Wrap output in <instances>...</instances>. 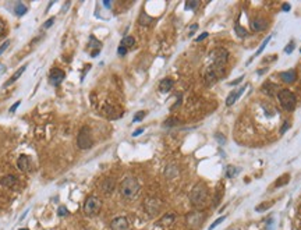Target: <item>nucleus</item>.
<instances>
[{"label":"nucleus","mask_w":301,"mask_h":230,"mask_svg":"<svg viewBox=\"0 0 301 230\" xmlns=\"http://www.w3.org/2000/svg\"><path fill=\"white\" fill-rule=\"evenodd\" d=\"M120 195L125 199H132L134 197H137L138 191H140V184L135 177H125L124 180L120 183Z\"/></svg>","instance_id":"1"},{"label":"nucleus","mask_w":301,"mask_h":230,"mask_svg":"<svg viewBox=\"0 0 301 230\" xmlns=\"http://www.w3.org/2000/svg\"><path fill=\"white\" fill-rule=\"evenodd\" d=\"M206 198H208V188H206L205 184L202 183H198L195 187L192 188L190 194V201L192 205L195 206H201L205 204Z\"/></svg>","instance_id":"2"},{"label":"nucleus","mask_w":301,"mask_h":230,"mask_svg":"<svg viewBox=\"0 0 301 230\" xmlns=\"http://www.w3.org/2000/svg\"><path fill=\"white\" fill-rule=\"evenodd\" d=\"M277 98H279V102H280V105H281L283 109H286L287 112L294 110L297 99H296V95H294L291 91H289V89L279 91V92H277Z\"/></svg>","instance_id":"3"},{"label":"nucleus","mask_w":301,"mask_h":230,"mask_svg":"<svg viewBox=\"0 0 301 230\" xmlns=\"http://www.w3.org/2000/svg\"><path fill=\"white\" fill-rule=\"evenodd\" d=\"M93 141H92V134H91L89 127L84 126L81 127V130L78 131V135H77V145H78L80 149H89L92 147Z\"/></svg>","instance_id":"4"},{"label":"nucleus","mask_w":301,"mask_h":230,"mask_svg":"<svg viewBox=\"0 0 301 230\" xmlns=\"http://www.w3.org/2000/svg\"><path fill=\"white\" fill-rule=\"evenodd\" d=\"M100 208H102V201H100L98 197L91 195L85 199V204H84V213L86 216H95L99 213Z\"/></svg>","instance_id":"5"},{"label":"nucleus","mask_w":301,"mask_h":230,"mask_svg":"<svg viewBox=\"0 0 301 230\" xmlns=\"http://www.w3.org/2000/svg\"><path fill=\"white\" fill-rule=\"evenodd\" d=\"M187 225H188V227L191 229H197L201 226V223H202L203 220V215L202 212H198V210H194V212H190L188 215H187Z\"/></svg>","instance_id":"6"},{"label":"nucleus","mask_w":301,"mask_h":230,"mask_svg":"<svg viewBox=\"0 0 301 230\" xmlns=\"http://www.w3.org/2000/svg\"><path fill=\"white\" fill-rule=\"evenodd\" d=\"M128 220L124 216H117L110 222V229L112 230H128Z\"/></svg>","instance_id":"7"},{"label":"nucleus","mask_w":301,"mask_h":230,"mask_svg":"<svg viewBox=\"0 0 301 230\" xmlns=\"http://www.w3.org/2000/svg\"><path fill=\"white\" fill-rule=\"evenodd\" d=\"M145 209H147V212L149 213V215H153V213H156L158 210L160 209V201L156 198L145 199Z\"/></svg>","instance_id":"8"},{"label":"nucleus","mask_w":301,"mask_h":230,"mask_svg":"<svg viewBox=\"0 0 301 230\" xmlns=\"http://www.w3.org/2000/svg\"><path fill=\"white\" fill-rule=\"evenodd\" d=\"M64 73L61 70L59 69H53L50 71V76H49V78H50V84L52 85H54V87H57V85H60L61 82H63V80H64Z\"/></svg>","instance_id":"9"},{"label":"nucleus","mask_w":301,"mask_h":230,"mask_svg":"<svg viewBox=\"0 0 301 230\" xmlns=\"http://www.w3.org/2000/svg\"><path fill=\"white\" fill-rule=\"evenodd\" d=\"M266 28H268V21L265 20V18L258 17V18H254V20L251 21V30L254 32L265 31Z\"/></svg>","instance_id":"10"},{"label":"nucleus","mask_w":301,"mask_h":230,"mask_svg":"<svg viewBox=\"0 0 301 230\" xmlns=\"http://www.w3.org/2000/svg\"><path fill=\"white\" fill-rule=\"evenodd\" d=\"M280 78H281L283 82H286V84H293L294 81L297 80V73H296V70L283 71V73H280Z\"/></svg>","instance_id":"11"},{"label":"nucleus","mask_w":301,"mask_h":230,"mask_svg":"<svg viewBox=\"0 0 301 230\" xmlns=\"http://www.w3.org/2000/svg\"><path fill=\"white\" fill-rule=\"evenodd\" d=\"M0 183H2V186L4 187H8V188H14L15 186L18 184V179L15 176H4L0 179Z\"/></svg>","instance_id":"12"},{"label":"nucleus","mask_w":301,"mask_h":230,"mask_svg":"<svg viewBox=\"0 0 301 230\" xmlns=\"http://www.w3.org/2000/svg\"><path fill=\"white\" fill-rule=\"evenodd\" d=\"M114 186H116V183H114V180L112 179V177H108V179H105L102 181V186H100V188H102V191L105 194H110L113 190H114Z\"/></svg>","instance_id":"13"},{"label":"nucleus","mask_w":301,"mask_h":230,"mask_svg":"<svg viewBox=\"0 0 301 230\" xmlns=\"http://www.w3.org/2000/svg\"><path fill=\"white\" fill-rule=\"evenodd\" d=\"M17 166H18V169H20L21 171L30 170V166H31L30 158H28L27 155H21V156L18 158V160H17Z\"/></svg>","instance_id":"14"},{"label":"nucleus","mask_w":301,"mask_h":230,"mask_svg":"<svg viewBox=\"0 0 301 230\" xmlns=\"http://www.w3.org/2000/svg\"><path fill=\"white\" fill-rule=\"evenodd\" d=\"M245 88H247V87H241L240 89H237V92H236V91H234V92H231L230 95L227 96V99H226V105H227V106H231L233 103H234L236 100H237V99L241 96V93L244 92Z\"/></svg>","instance_id":"15"},{"label":"nucleus","mask_w":301,"mask_h":230,"mask_svg":"<svg viewBox=\"0 0 301 230\" xmlns=\"http://www.w3.org/2000/svg\"><path fill=\"white\" fill-rule=\"evenodd\" d=\"M173 85H174V81L171 78H163L159 82V89L160 92H169L173 88Z\"/></svg>","instance_id":"16"},{"label":"nucleus","mask_w":301,"mask_h":230,"mask_svg":"<svg viewBox=\"0 0 301 230\" xmlns=\"http://www.w3.org/2000/svg\"><path fill=\"white\" fill-rule=\"evenodd\" d=\"M25 70H27V64H25V66H22V67H20V69H18L17 71H15V73L11 76V78L8 80L6 84H4V87H8V85H11V84H14L15 81H17V80H18V78H20V77L22 76V73H24Z\"/></svg>","instance_id":"17"},{"label":"nucleus","mask_w":301,"mask_h":230,"mask_svg":"<svg viewBox=\"0 0 301 230\" xmlns=\"http://www.w3.org/2000/svg\"><path fill=\"white\" fill-rule=\"evenodd\" d=\"M174 222V215L173 213H167V215H164L163 218L159 220V225L160 226H171Z\"/></svg>","instance_id":"18"},{"label":"nucleus","mask_w":301,"mask_h":230,"mask_svg":"<svg viewBox=\"0 0 301 230\" xmlns=\"http://www.w3.org/2000/svg\"><path fill=\"white\" fill-rule=\"evenodd\" d=\"M135 45V39L132 36H124L121 39V46H124L125 49H128V48H132Z\"/></svg>","instance_id":"19"},{"label":"nucleus","mask_w":301,"mask_h":230,"mask_svg":"<svg viewBox=\"0 0 301 230\" xmlns=\"http://www.w3.org/2000/svg\"><path fill=\"white\" fill-rule=\"evenodd\" d=\"M262 89H264V92H265V93L273 95V93H275V89H277V87H276V85H273V84H270V82H266L264 87H262Z\"/></svg>","instance_id":"20"},{"label":"nucleus","mask_w":301,"mask_h":230,"mask_svg":"<svg viewBox=\"0 0 301 230\" xmlns=\"http://www.w3.org/2000/svg\"><path fill=\"white\" fill-rule=\"evenodd\" d=\"M14 11H15V14H17V15H24L25 13L28 11V8L25 7V6L22 4V3H17V4H15Z\"/></svg>","instance_id":"21"},{"label":"nucleus","mask_w":301,"mask_h":230,"mask_svg":"<svg viewBox=\"0 0 301 230\" xmlns=\"http://www.w3.org/2000/svg\"><path fill=\"white\" fill-rule=\"evenodd\" d=\"M89 48H91V49L99 50V49H100V42L96 39L95 36H91V38H89Z\"/></svg>","instance_id":"22"},{"label":"nucleus","mask_w":301,"mask_h":230,"mask_svg":"<svg viewBox=\"0 0 301 230\" xmlns=\"http://www.w3.org/2000/svg\"><path fill=\"white\" fill-rule=\"evenodd\" d=\"M270 39H272V35H269V36H268V38H265V41H264V42H262V43H261L259 49L257 50V53H255V56H259V54L262 53V50L265 49V46H266V45L269 43V41H270Z\"/></svg>","instance_id":"23"},{"label":"nucleus","mask_w":301,"mask_h":230,"mask_svg":"<svg viewBox=\"0 0 301 230\" xmlns=\"http://www.w3.org/2000/svg\"><path fill=\"white\" fill-rule=\"evenodd\" d=\"M149 22H152V18L151 17H148L145 13H142L141 14V17H140V24L141 25H148Z\"/></svg>","instance_id":"24"},{"label":"nucleus","mask_w":301,"mask_h":230,"mask_svg":"<svg viewBox=\"0 0 301 230\" xmlns=\"http://www.w3.org/2000/svg\"><path fill=\"white\" fill-rule=\"evenodd\" d=\"M237 173H238V169H236L234 166H227V169H226V176L227 177H233Z\"/></svg>","instance_id":"25"},{"label":"nucleus","mask_w":301,"mask_h":230,"mask_svg":"<svg viewBox=\"0 0 301 230\" xmlns=\"http://www.w3.org/2000/svg\"><path fill=\"white\" fill-rule=\"evenodd\" d=\"M179 120H177V119H174V117H171V119H167V120L166 121H164V127H173V126H177V124H179Z\"/></svg>","instance_id":"26"},{"label":"nucleus","mask_w":301,"mask_h":230,"mask_svg":"<svg viewBox=\"0 0 301 230\" xmlns=\"http://www.w3.org/2000/svg\"><path fill=\"white\" fill-rule=\"evenodd\" d=\"M272 205H273V202H266V204H261V205L255 206V210H257V212H262V210H265V209L270 208Z\"/></svg>","instance_id":"27"},{"label":"nucleus","mask_w":301,"mask_h":230,"mask_svg":"<svg viewBox=\"0 0 301 230\" xmlns=\"http://www.w3.org/2000/svg\"><path fill=\"white\" fill-rule=\"evenodd\" d=\"M234 30H236V34H237L238 35V36H245V35H247V31H245L244 30V28H242V27H240V25H238V24H236V27H234Z\"/></svg>","instance_id":"28"},{"label":"nucleus","mask_w":301,"mask_h":230,"mask_svg":"<svg viewBox=\"0 0 301 230\" xmlns=\"http://www.w3.org/2000/svg\"><path fill=\"white\" fill-rule=\"evenodd\" d=\"M225 219H226V218H225V216H220V218H219V219H216V220H215V222H213V223H212V225H211V226H209V230H213V229H215V227H218V226H219V225H220V223H222V222H225Z\"/></svg>","instance_id":"29"},{"label":"nucleus","mask_w":301,"mask_h":230,"mask_svg":"<svg viewBox=\"0 0 301 230\" xmlns=\"http://www.w3.org/2000/svg\"><path fill=\"white\" fill-rule=\"evenodd\" d=\"M145 116H147V112H138L137 115L134 116V119H132V121H134V123H138V121H141L142 119L145 117Z\"/></svg>","instance_id":"30"},{"label":"nucleus","mask_w":301,"mask_h":230,"mask_svg":"<svg viewBox=\"0 0 301 230\" xmlns=\"http://www.w3.org/2000/svg\"><path fill=\"white\" fill-rule=\"evenodd\" d=\"M197 6H198V2L197 0H192V2H187L186 3V8L187 10H194V8H197Z\"/></svg>","instance_id":"31"},{"label":"nucleus","mask_w":301,"mask_h":230,"mask_svg":"<svg viewBox=\"0 0 301 230\" xmlns=\"http://www.w3.org/2000/svg\"><path fill=\"white\" fill-rule=\"evenodd\" d=\"M281 179H283V180H277V181H276V187H277V186H281V184H286L287 181H289V174H284Z\"/></svg>","instance_id":"32"},{"label":"nucleus","mask_w":301,"mask_h":230,"mask_svg":"<svg viewBox=\"0 0 301 230\" xmlns=\"http://www.w3.org/2000/svg\"><path fill=\"white\" fill-rule=\"evenodd\" d=\"M4 34H6V24L3 20H0V38L4 36Z\"/></svg>","instance_id":"33"},{"label":"nucleus","mask_w":301,"mask_h":230,"mask_svg":"<svg viewBox=\"0 0 301 230\" xmlns=\"http://www.w3.org/2000/svg\"><path fill=\"white\" fill-rule=\"evenodd\" d=\"M293 50H294V43H293V42H290V43L287 45L286 48H284V53L290 54V53H291V52H293Z\"/></svg>","instance_id":"34"},{"label":"nucleus","mask_w":301,"mask_h":230,"mask_svg":"<svg viewBox=\"0 0 301 230\" xmlns=\"http://www.w3.org/2000/svg\"><path fill=\"white\" fill-rule=\"evenodd\" d=\"M290 127V123L289 121H284V124H283V127L280 128V134H284V132L287 131V128Z\"/></svg>","instance_id":"35"},{"label":"nucleus","mask_w":301,"mask_h":230,"mask_svg":"<svg viewBox=\"0 0 301 230\" xmlns=\"http://www.w3.org/2000/svg\"><path fill=\"white\" fill-rule=\"evenodd\" d=\"M67 213H69V212H67L66 206H60V208H59V216H66Z\"/></svg>","instance_id":"36"},{"label":"nucleus","mask_w":301,"mask_h":230,"mask_svg":"<svg viewBox=\"0 0 301 230\" xmlns=\"http://www.w3.org/2000/svg\"><path fill=\"white\" fill-rule=\"evenodd\" d=\"M8 45H10V41H6L4 42V43H3L2 45V46H0V54H2L3 53V52H4L6 49H7V48H8Z\"/></svg>","instance_id":"37"},{"label":"nucleus","mask_w":301,"mask_h":230,"mask_svg":"<svg viewBox=\"0 0 301 230\" xmlns=\"http://www.w3.org/2000/svg\"><path fill=\"white\" fill-rule=\"evenodd\" d=\"M20 105H21V100H17V102H15L14 105H13L11 108H10V113H14V112H15V110H17V108H18V106H20Z\"/></svg>","instance_id":"38"},{"label":"nucleus","mask_w":301,"mask_h":230,"mask_svg":"<svg viewBox=\"0 0 301 230\" xmlns=\"http://www.w3.org/2000/svg\"><path fill=\"white\" fill-rule=\"evenodd\" d=\"M117 53L120 54V56H124V54L127 53V49H125L124 46H121V45H120V46H119V49H117Z\"/></svg>","instance_id":"39"},{"label":"nucleus","mask_w":301,"mask_h":230,"mask_svg":"<svg viewBox=\"0 0 301 230\" xmlns=\"http://www.w3.org/2000/svg\"><path fill=\"white\" fill-rule=\"evenodd\" d=\"M53 22H54V17H52V18H49V20H47L46 22H45V25H43V28H49V27H50V25H52V24H53Z\"/></svg>","instance_id":"40"},{"label":"nucleus","mask_w":301,"mask_h":230,"mask_svg":"<svg viewBox=\"0 0 301 230\" xmlns=\"http://www.w3.org/2000/svg\"><path fill=\"white\" fill-rule=\"evenodd\" d=\"M206 36H208V32H202V34H201L199 36H198V38H197V39H195V41H197V42H201V41H202V39H205Z\"/></svg>","instance_id":"41"},{"label":"nucleus","mask_w":301,"mask_h":230,"mask_svg":"<svg viewBox=\"0 0 301 230\" xmlns=\"http://www.w3.org/2000/svg\"><path fill=\"white\" fill-rule=\"evenodd\" d=\"M215 137H216V140H219V142H220L222 145H225V142H226V138H223L220 134H216Z\"/></svg>","instance_id":"42"},{"label":"nucleus","mask_w":301,"mask_h":230,"mask_svg":"<svg viewBox=\"0 0 301 230\" xmlns=\"http://www.w3.org/2000/svg\"><path fill=\"white\" fill-rule=\"evenodd\" d=\"M197 30H198V25H197V24H194L192 27H190V36H191V35H194V32H195Z\"/></svg>","instance_id":"43"},{"label":"nucleus","mask_w":301,"mask_h":230,"mask_svg":"<svg viewBox=\"0 0 301 230\" xmlns=\"http://www.w3.org/2000/svg\"><path fill=\"white\" fill-rule=\"evenodd\" d=\"M242 78H244V76H241L240 78H237L236 81H231V82H230V85H237L238 82H241V81H242Z\"/></svg>","instance_id":"44"},{"label":"nucleus","mask_w":301,"mask_h":230,"mask_svg":"<svg viewBox=\"0 0 301 230\" xmlns=\"http://www.w3.org/2000/svg\"><path fill=\"white\" fill-rule=\"evenodd\" d=\"M142 131H144V128H142V127H141V128H138V130H135L134 132H132V135H134V137H138V135H140V134H141V132H142Z\"/></svg>","instance_id":"45"},{"label":"nucleus","mask_w":301,"mask_h":230,"mask_svg":"<svg viewBox=\"0 0 301 230\" xmlns=\"http://www.w3.org/2000/svg\"><path fill=\"white\" fill-rule=\"evenodd\" d=\"M281 10H283V11H289L290 10V4H289V3H284V4L281 6Z\"/></svg>","instance_id":"46"},{"label":"nucleus","mask_w":301,"mask_h":230,"mask_svg":"<svg viewBox=\"0 0 301 230\" xmlns=\"http://www.w3.org/2000/svg\"><path fill=\"white\" fill-rule=\"evenodd\" d=\"M103 4H105L106 7H110V2H108V0H105V2H103Z\"/></svg>","instance_id":"47"},{"label":"nucleus","mask_w":301,"mask_h":230,"mask_svg":"<svg viewBox=\"0 0 301 230\" xmlns=\"http://www.w3.org/2000/svg\"><path fill=\"white\" fill-rule=\"evenodd\" d=\"M18 230H30V229H18Z\"/></svg>","instance_id":"48"},{"label":"nucleus","mask_w":301,"mask_h":230,"mask_svg":"<svg viewBox=\"0 0 301 230\" xmlns=\"http://www.w3.org/2000/svg\"><path fill=\"white\" fill-rule=\"evenodd\" d=\"M300 52H301V49H300Z\"/></svg>","instance_id":"49"}]
</instances>
